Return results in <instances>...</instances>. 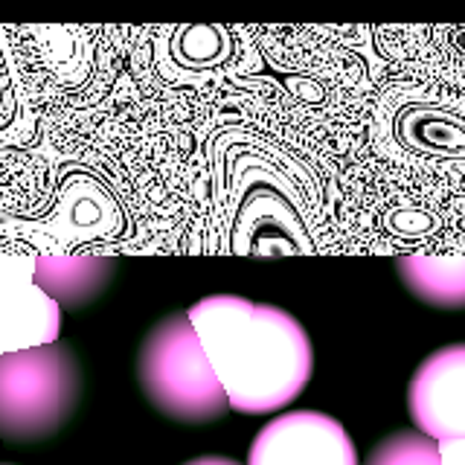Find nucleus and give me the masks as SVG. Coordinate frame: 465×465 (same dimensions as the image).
<instances>
[{
    "mask_svg": "<svg viewBox=\"0 0 465 465\" xmlns=\"http://www.w3.org/2000/svg\"><path fill=\"white\" fill-rule=\"evenodd\" d=\"M189 320L232 411L265 416L294 401L314 372V349L297 317L239 294H210Z\"/></svg>",
    "mask_w": 465,
    "mask_h": 465,
    "instance_id": "nucleus-1",
    "label": "nucleus"
},
{
    "mask_svg": "<svg viewBox=\"0 0 465 465\" xmlns=\"http://www.w3.org/2000/svg\"><path fill=\"white\" fill-rule=\"evenodd\" d=\"M137 378L145 399L183 425H207L230 411L189 312H174L152 326L137 355Z\"/></svg>",
    "mask_w": 465,
    "mask_h": 465,
    "instance_id": "nucleus-2",
    "label": "nucleus"
},
{
    "mask_svg": "<svg viewBox=\"0 0 465 465\" xmlns=\"http://www.w3.org/2000/svg\"><path fill=\"white\" fill-rule=\"evenodd\" d=\"M82 399V370L64 343L0 355V436L38 442L62 430Z\"/></svg>",
    "mask_w": 465,
    "mask_h": 465,
    "instance_id": "nucleus-3",
    "label": "nucleus"
},
{
    "mask_svg": "<svg viewBox=\"0 0 465 465\" xmlns=\"http://www.w3.org/2000/svg\"><path fill=\"white\" fill-rule=\"evenodd\" d=\"M62 305L35 282V253L0 251V355L58 343Z\"/></svg>",
    "mask_w": 465,
    "mask_h": 465,
    "instance_id": "nucleus-4",
    "label": "nucleus"
},
{
    "mask_svg": "<svg viewBox=\"0 0 465 465\" xmlns=\"http://www.w3.org/2000/svg\"><path fill=\"white\" fill-rule=\"evenodd\" d=\"M247 465H361L352 436L320 411H288L271 419L247 450Z\"/></svg>",
    "mask_w": 465,
    "mask_h": 465,
    "instance_id": "nucleus-5",
    "label": "nucleus"
},
{
    "mask_svg": "<svg viewBox=\"0 0 465 465\" xmlns=\"http://www.w3.org/2000/svg\"><path fill=\"white\" fill-rule=\"evenodd\" d=\"M407 411L428 440H465V343L436 349L419 363L407 387Z\"/></svg>",
    "mask_w": 465,
    "mask_h": 465,
    "instance_id": "nucleus-6",
    "label": "nucleus"
},
{
    "mask_svg": "<svg viewBox=\"0 0 465 465\" xmlns=\"http://www.w3.org/2000/svg\"><path fill=\"white\" fill-rule=\"evenodd\" d=\"M116 271V253L96 247L73 251H41L35 253V282L62 305L82 309L108 288Z\"/></svg>",
    "mask_w": 465,
    "mask_h": 465,
    "instance_id": "nucleus-7",
    "label": "nucleus"
},
{
    "mask_svg": "<svg viewBox=\"0 0 465 465\" xmlns=\"http://www.w3.org/2000/svg\"><path fill=\"white\" fill-rule=\"evenodd\" d=\"M404 288L433 309H465V251L428 253L411 251L396 259Z\"/></svg>",
    "mask_w": 465,
    "mask_h": 465,
    "instance_id": "nucleus-8",
    "label": "nucleus"
},
{
    "mask_svg": "<svg viewBox=\"0 0 465 465\" xmlns=\"http://www.w3.org/2000/svg\"><path fill=\"white\" fill-rule=\"evenodd\" d=\"M363 465H442L440 442L428 440L425 433L399 430L378 442Z\"/></svg>",
    "mask_w": 465,
    "mask_h": 465,
    "instance_id": "nucleus-9",
    "label": "nucleus"
},
{
    "mask_svg": "<svg viewBox=\"0 0 465 465\" xmlns=\"http://www.w3.org/2000/svg\"><path fill=\"white\" fill-rule=\"evenodd\" d=\"M442 465H465V440H448L440 442Z\"/></svg>",
    "mask_w": 465,
    "mask_h": 465,
    "instance_id": "nucleus-10",
    "label": "nucleus"
},
{
    "mask_svg": "<svg viewBox=\"0 0 465 465\" xmlns=\"http://www.w3.org/2000/svg\"><path fill=\"white\" fill-rule=\"evenodd\" d=\"M183 465H239V462L227 460V457H198V460H189Z\"/></svg>",
    "mask_w": 465,
    "mask_h": 465,
    "instance_id": "nucleus-11",
    "label": "nucleus"
},
{
    "mask_svg": "<svg viewBox=\"0 0 465 465\" xmlns=\"http://www.w3.org/2000/svg\"><path fill=\"white\" fill-rule=\"evenodd\" d=\"M0 91H4V73H0ZM0 96H4V94H0Z\"/></svg>",
    "mask_w": 465,
    "mask_h": 465,
    "instance_id": "nucleus-12",
    "label": "nucleus"
}]
</instances>
